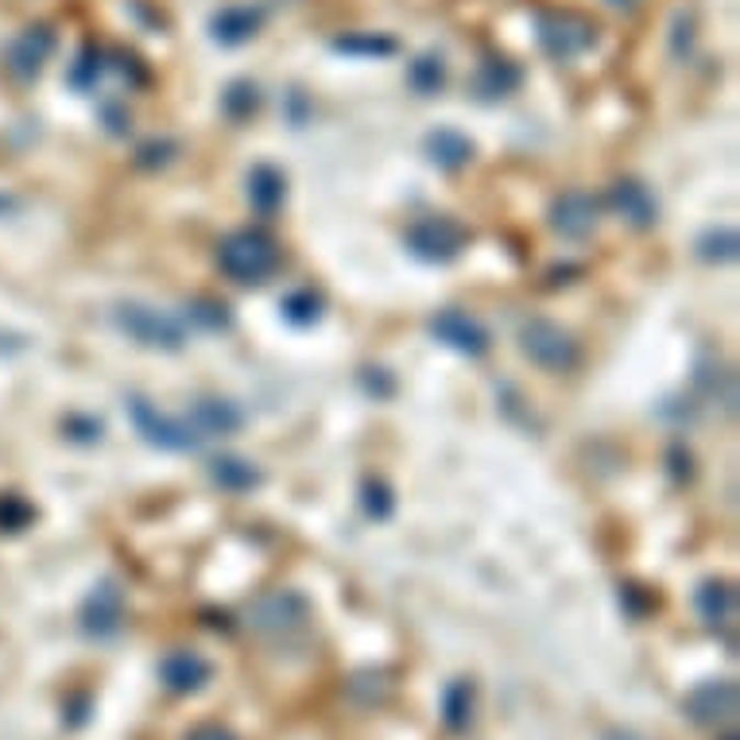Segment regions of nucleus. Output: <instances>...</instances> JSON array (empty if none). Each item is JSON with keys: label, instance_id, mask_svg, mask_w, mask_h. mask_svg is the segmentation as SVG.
Masks as SVG:
<instances>
[{"label": "nucleus", "instance_id": "20", "mask_svg": "<svg viewBox=\"0 0 740 740\" xmlns=\"http://www.w3.org/2000/svg\"><path fill=\"white\" fill-rule=\"evenodd\" d=\"M442 717H446V725H450L453 732L469 729V721H473V683L458 679V683L446 686V694H442Z\"/></svg>", "mask_w": 740, "mask_h": 740}, {"label": "nucleus", "instance_id": "6", "mask_svg": "<svg viewBox=\"0 0 740 740\" xmlns=\"http://www.w3.org/2000/svg\"><path fill=\"white\" fill-rule=\"evenodd\" d=\"M306 617H311L306 597L295 590L264 593L253 609H248V625H253L260 636H291L306 625Z\"/></svg>", "mask_w": 740, "mask_h": 740}, {"label": "nucleus", "instance_id": "17", "mask_svg": "<svg viewBox=\"0 0 740 740\" xmlns=\"http://www.w3.org/2000/svg\"><path fill=\"white\" fill-rule=\"evenodd\" d=\"M256 27H260V12L248 9V4H233V9H222L214 20H210V35L225 47H237V43L253 40Z\"/></svg>", "mask_w": 740, "mask_h": 740}, {"label": "nucleus", "instance_id": "15", "mask_svg": "<svg viewBox=\"0 0 740 740\" xmlns=\"http://www.w3.org/2000/svg\"><path fill=\"white\" fill-rule=\"evenodd\" d=\"M698 613L714 632H725V628L737 625V593L725 582H706L698 590Z\"/></svg>", "mask_w": 740, "mask_h": 740}, {"label": "nucleus", "instance_id": "26", "mask_svg": "<svg viewBox=\"0 0 740 740\" xmlns=\"http://www.w3.org/2000/svg\"><path fill=\"white\" fill-rule=\"evenodd\" d=\"M98 75H101V55H98V51H86V55L78 58L75 66H70V82H75L78 90H90V86H98Z\"/></svg>", "mask_w": 740, "mask_h": 740}, {"label": "nucleus", "instance_id": "21", "mask_svg": "<svg viewBox=\"0 0 740 740\" xmlns=\"http://www.w3.org/2000/svg\"><path fill=\"white\" fill-rule=\"evenodd\" d=\"M516 86H519V70L512 63H504V58H489V63L481 66L478 90L485 93V98H504V93H512Z\"/></svg>", "mask_w": 740, "mask_h": 740}, {"label": "nucleus", "instance_id": "1", "mask_svg": "<svg viewBox=\"0 0 740 740\" xmlns=\"http://www.w3.org/2000/svg\"><path fill=\"white\" fill-rule=\"evenodd\" d=\"M222 272L237 283H264L280 268V245L264 229H240L217 253Z\"/></svg>", "mask_w": 740, "mask_h": 740}, {"label": "nucleus", "instance_id": "34", "mask_svg": "<svg viewBox=\"0 0 740 740\" xmlns=\"http://www.w3.org/2000/svg\"><path fill=\"white\" fill-rule=\"evenodd\" d=\"M609 4H613V9H632L636 0H609Z\"/></svg>", "mask_w": 740, "mask_h": 740}, {"label": "nucleus", "instance_id": "16", "mask_svg": "<svg viewBox=\"0 0 740 740\" xmlns=\"http://www.w3.org/2000/svg\"><path fill=\"white\" fill-rule=\"evenodd\" d=\"M190 423L198 427V435L210 438V435H233V430H240L245 415H240L237 403L229 400H198L194 412H190Z\"/></svg>", "mask_w": 740, "mask_h": 740}, {"label": "nucleus", "instance_id": "2", "mask_svg": "<svg viewBox=\"0 0 740 740\" xmlns=\"http://www.w3.org/2000/svg\"><path fill=\"white\" fill-rule=\"evenodd\" d=\"M113 322L132 341H141V346H148V349H167V354H175V349H182V341H187V334H182V326L171 318V314L156 311V306H144V303H121L113 311Z\"/></svg>", "mask_w": 740, "mask_h": 740}, {"label": "nucleus", "instance_id": "33", "mask_svg": "<svg viewBox=\"0 0 740 740\" xmlns=\"http://www.w3.org/2000/svg\"><path fill=\"white\" fill-rule=\"evenodd\" d=\"M12 210V198L9 194H0V214H9Z\"/></svg>", "mask_w": 740, "mask_h": 740}, {"label": "nucleus", "instance_id": "19", "mask_svg": "<svg viewBox=\"0 0 740 740\" xmlns=\"http://www.w3.org/2000/svg\"><path fill=\"white\" fill-rule=\"evenodd\" d=\"M248 198H253V206L260 214H272L276 206L283 202V175L276 167H256L248 175Z\"/></svg>", "mask_w": 740, "mask_h": 740}, {"label": "nucleus", "instance_id": "27", "mask_svg": "<svg viewBox=\"0 0 740 740\" xmlns=\"http://www.w3.org/2000/svg\"><path fill=\"white\" fill-rule=\"evenodd\" d=\"M702 256H706V260H732V256H737V233L725 229L706 237L702 240Z\"/></svg>", "mask_w": 740, "mask_h": 740}, {"label": "nucleus", "instance_id": "31", "mask_svg": "<svg viewBox=\"0 0 740 740\" xmlns=\"http://www.w3.org/2000/svg\"><path fill=\"white\" fill-rule=\"evenodd\" d=\"M190 318L194 322H202V326H210V329H217V326H225V306H217V303H198V306H190Z\"/></svg>", "mask_w": 740, "mask_h": 740}, {"label": "nucleus", "instance_id": "35", "mask_svg": "<svg viewBox=\"0 0 740 740\" xmlns=\"http://www.w3.org/2000/svg\"><path fill=\"white\" fill-rule=\"evenodd\" d=\"M605 740H640V737H632V732H613V737H605Z\"/></svg>", "mask_w": 740, "mask_h": 740}, {"label": "nucleus", "instance_id": "32", "mask_svg": "<svg viewBox=\"0 0 740 740\" xmlns=\"http://www.w3.org/2000/svg\"><path fill=\"white\" fill-rule=\"evenodd\" d=\"M187 740H237V737H233L229 729H222V725H198Z\"/></svg>", "mask_w": 740, "mask_h": 740}, {"label": "nucleus", "instance_id": "13", "mask_svg": "<svg viewBox=\"0 0 740 740\" xmlns=\"http://www.w3.org/2000/svg\"><path fill=\"white\" fill-rule=\"evenodd\" d=\"M51 51H55V32H51V27H43V24L40 27H27V32L9 47L12 75L35 78L43 70V63L51 58Z\"/></svg>", "mask_w": 740, "mask_h": 740}, {"label": "nucleus", "instance_id": "22", "mask_svg": "<svg viewBox=\"0 0 740 740\" xmlns=\"http://www.w3.org/2000/svg\"><path fill=\"white\" fill-rule=\"evenodd\" d=\"M210 473H214L217 485L229 489V493H245V489H253L256 481H260V473L240 458H217L214 466H210Z\"/></svg>", "mask_w": 740, "mask_h": 740}, {"label": "nucleus", "instance_id": "14", "mask_svg": "<svg viewBox=\"0 0 740 740\" xmlns=\"http://www.w3.org/2000/svg\"><path fill=\"white\" fill-rule=\"evenodd\" d=\"M613 206H617L620 217H628L636 229H648V225H655V217H659V206H655V198H651V190L632 179H620L617 187H613Z\"/></svg>", "mask_w": 740, "mask_h": 740}, {"label": "nucleus", "instance_id": "18", "mask_svg": "<svg viewBox=\"0 0 740 740\" xmlns=\"http://www.w3.org/2000/svg\"><path fill=\"white\" fill-rule=\"evenodd\" d=\"M427 159L438 167H446V171H458V167H466L469 159H473V144H469L461 132L438 128L427 136Z\"/></svg>", "mask_w": 740, "mask_h": 740}, {"label": "nucleus", "instance_id": "10", "mask_svg": "<svg viewBox=\"0 0 740 740\" xmlns=\"http://www.w3.org/2000/svg\"><path fill=\"white\" fill-rule=\"evenodd\" d=\"M124 620V593L116 590V582H101L98 590L90 593L82 609V628L98 640H109V636L121 632Z\"/></svg>", "mask_w": 740, "mask_h": 740}, {"label": "nucleus", "instance_id": "23", "mask_svg": "<svg viewBox=\"0 0 740 740\" xmlns=\"http://www.w3.org/2000/svg\"><path fill=\"white\" fill-rule=\"evenodd\" d=\"M412 86L423 93V98H430V93H438L446 86V63L438 55H423L412 63Z\"/></svg>", "mask_w": 740, "mask_h": 740}, {"label": "nucleus", "instance_id": "3", "mask_svg": "<svg viewBox=\"0 0 740 740\" xmlns=\"http://www.w3.org/2000/svg\"><path fill=\"white\" fill-rule=\"evenodd\" d=\"M519 349H524L527 361H535L547 372H567L578 365V346L567 329L554 326L547 318H531L519 326Z\"/></svg>", "mask_w": 740, "mask_h": 740}, {"label": "nucleus", "instance_id": "8", "mask_svg": "<svg viewBox=\"0 0 740 740\" xmlns=\"http://www.w3.org/2000/svg\"><path fill=\"white\" fill-rule=\"evenodd\" d=\"M430 334H435L442 346L458 349V354L466 357H481L489 349V334L481 329V322L461 311H438L435 318H430Z\"/></svg>", "mask_w": 740, "mask_h": 740}, {"label": "nucleus", "instance_id": "28", "mask_svg": "<svg viewBox=\"0 0 740 740\" xmlns=\"http://www.w3.org/2000/svg\"><path fill=\"white\" fill-rule=\"evenodd\" d=\"M27 519H32V508H27L24 501H16V496H4V501H0V524L9 527V531H20Z\"/></svg>", "mask_w": 740, "mask_h": 740}, {"label": "nucleus", "instance_id": "7", "mask_svg": "<svg viewBox=\"0 0 740 740\" xmlns=\"http://www.w3.org/2000/svg\"><path fill=\"white\" fill-rule=\"evenodd\" d=\"M403 245H407L412 256H419V260L446 264L466 248V229H461L453 217H423V222H415L412 229H407Z\"/></svg>", "mask_w": 740, "mask_h": 740}, {"label": "nucleus", "instance_id": "12", "mask_svg": "<svg viewBox=\"0 0 740 740\" xmlns=\"http://www.w3.org/2000/svg\"><path fill=\"white\" fill-rule=\"evenodd\" d=\"M210 675H214V666L198 655V651H171V655L159 663V679H164V686L175 694H198L210 683Z\"/></svg>", "mask_w": 740, "mask_h": 740}, {"label": "nucleus", "instance_id": "25", "mask_svg": "<svg viewBox=\"0 0 740 740\" xmlns=\"http://www.w3.org/2000/svg\"><path fill=\"white\" fill-rule=\"evenodd\" d=\"M338 51H346V55H392L395 51V40H384V35H346V40L334 43Z\"/></svg>", "mask_w": 740, "mask_h": 740}, {"label": "nucleus", "instance_id": "4", "mask_svg": "<svg viewBox=\"0 0 740 740\" xmlns=\"http://www.w3.org/2000/svg\"><path fill=\"white\" fill-rule=\"evenodd\" d=\"M128 415H132V423H136V430H141L152 446H159V450L187 453V450H198V446H202V435H198L194 423L167 419V415H159L148 400H141V395H132L128 400Z\"/></svg>", "mask_w": 740, "mask_h": 740}, {"label": "nucleus", "instance_id": "29", "mask_svg": "<svg viewBox=\"0 0 740 740\" xmlns=\"http://www.w3.org/2000/svg\"><path fill=\"white\" fill-rule=\"evenodd\" d=\"M225 109H229V113H237V116L253 113V109H256V86L237 82L229 93H225Z\"/></svg>", "mask_w": 740, "mask_h": 740}, {"label": "nucleus", "instance_id": "5", "mask_svg": "<svg viewBox=\"0 0 740 740\" xmlns=\"http://www.w3.org/2000/svg\"><path fill=\"white\" fill-rule=\"evenodd\" d=\"M535 32H539V43L551 58H578L597 40V27L590 20L574 16V12H539Z\"/></svg>", "mask_w": 740, "mask_h": 740}, {"label": "nucleus", "instance_id": "24", "mask_svg": "<svg viewBox=\"0 0 740 740\" xmlns=\"http://www.w3.org/2000/svg\"><path fill=\"white\" fill-rule=\"evenodd\" d=\"M280 311H283V318L295 322V326H311V322L322 314V299L314 295V291H295V295L283 299Z\"/></svg>", "mask_w": 740, "mask_h": 740}, {"label": "nucleus", "instance_id": "11", "mask_svg": "<svg viewBox=\"0 0 740 740\" xmlns=\"http://www.w3.org/2000/svg\"><path fill=\"white\" fill-rule=\"evenodd\" d=\"M551 225H554V233H562V237H570V240L590 237V233L597 229V198L585 194V190L562 194L551 206Z\"/></svg>", "mask_w": 740, "mask_h": 740}, {"label": "nucleus", "instance_id": "9", "mask_svg": "<svg viewBox=\"0 0 740 740\" xmlns=\"http://www.w3.org/2000/svg\"><path fill=\"white\" fill-rule=\"evenodd\" d=\"M686 714L698 725H729L737 717V686L729 679H709L686 698Z\"/></svg>", "mask_w": 740, "mask_h": 740}, {"label": "nucleus", "instance_id": "30", "mask_svg": "<svg viewBox=\"0 0 740 740\" xmlns=\"http://www.w3.org/2000/svg\"><path fill=\"white\" fill-rule=\"evenodd\" d=\"M365 512H369L372 519L392 516V496H388L384 485H365Z\"/></svg>", "mask_w": 740, "mask_h": 740}]
</instances>
